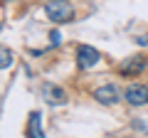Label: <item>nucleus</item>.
<instances>
[{"label":"nucleus","instance_id":"nucleus-1","mask_svg":"<svg viewBox=\"0 0 148 138\" xmlns=\"http://www.w3.org/2000/svg\"><path fill=\"white\" fill-rule=\"evenodd\" d=\"M45 15H47L49 22L62 25V22H72L74 20V8H72V3H67V0H47Z\"/></svg>","mask_w":148,"mask_h":138},{"label":"nucleus","instance_id":"nucleus-2","mask_svg":"<svg viewBox=\"0 0 148 138\" xmlns=\"http://www.w3.org/2000/svg\"><path fill=\"white\" fill-rule=\"evenodd\" d=\"M148 59L143 57V54H133V57H126L121 64H119V74L121 77H138L146 69Z\"/></svg>","mask_w":148,"mask_h":138},{"label":"nucleus","instance_id":"nucleus-3","mask_svg":"<svg viewBox=\"0 0 148 138\" xmlns=\"http://www.w3.org/2000/svg\"><path fill=\"white\" fill-rule=\"evenodd\" d=\"M99 59H101L99 49L89 47V44H79V47H77V64H79V69H91V67H96Z\"/></svg>","mask_w":148,"mask_h":138},{"label":"nucleus","instance_id":"nucleus-4","mask_svg":"<svg viewBox=\"0 0 148 138\" xmlns=\"http://www.w3.org/2000/svg\"><path fill=\"white\" fill-rule=\"evenodd\" d=\"M123 99L131 106H146L148 104V86L146 84H131L123 91Z\"/></svg>","mask_w":148,"mask_h":138},{"label":"nucleus","instance_id":"nucleus-5","mask_svg":"<svg viewBox=\"0 0 148 138\" xmlns=\"http://www.w3.org/2000/svg\"><path fill=\"white\" fill-rule=\"evenodd\" d=\"M42 96H45V101H47L49 106H62V104H67L64 89H59L57 84H49V81L42 84Z\"/></svg>","mask_w":148,"mask_h":138},{"label":"nucleus","instance_id":"nucleus-6","mask_svg":"<svg viewBox=\"0 0 148 138\" xmlns=\"http://www.w3.org/2000/svg\"><path fill=\"white\" fill-rule=\"evenodd\" d=\"M94 99L99 101V104H104V106H111V104H119L121 91H119L114 84H104V86H99V89L94 91Z\"/></svg>","mask_w":148,"mask_h":138},{"label":"nucleus","instance_id":"nucleus-7","mask_svg":"<svg viewBox=\"0 0 148 138\" xmlns=\"http://www.w3.org/2000/svg\"><path fill=\"white\" fill-rule=\"evenodd\" d=\"M25 133H27L30 138H42V136H45V131H42V113H40V111H30Z\"/></svg>","mask_w":148,"mask_h":138},{"label":"nucleus","instance_id":"nucleus-8","mask_svg":"<svg viewBox=\"0 0 148 138\" xmlns=\"http://www.w3.org/2000/svg\"><path fill=\"white\" fill-rule=\"evenodd\" d=\"M12 62H15L12 52H10L8 47H0V69H8V67H12Z\"/></svg>","mask_w":148,"mask_h":138},{"label":"nucleus","instance_id":"nucleus-9","mask_svg":"<svg viewBox=\"0 0 148 138\" xmlns=\"http://www.w3.org/2000/svg\"><path fill=\"white\" fill-rule=\"evenodd\" d=\"M59 42H62V32H59V30H52V32H49V47H57Z\"/></svg>","mask_w":148,"mask_h":138},{"label":"nucleus","instance_id":"nucleus-10","mask_svg":"<svg viewBox=\"0 0 148 138\" xmlns=\"http://www.w3.org/2000/svg\"><path fill=\"white\" fill-rule=\"evenodd\" d=\"M136 44H148V35H141V37H136Z\"/></svg>","mask_w":148,"mask_h":138},{"label":"nucleus","instance_id":"nucleus-11","mask_svg":"<svg viewBox=\"0 0 148 138\" xmlns=\"http://www.w3.org/2000/svg\"><path fill=\"white\" fill-rule=\"evenodd\" d=\"M5 3H10V0H5Z\"/></svg>","mask_w":148,"mask_h":138},{"label":"nucleus","instance_id":"nucleus-12","mask_svg":"<svg viewBox=\"0 0 148 138\" xmlns=\"http://www.w3.org/2000/svg\"><path fill=\"white\" fill-rule=\"evenodd\" d=\"M0 27H3V25H0Z\"/></svg>","mask_w":148,"mask_h":138}]
</instances>
